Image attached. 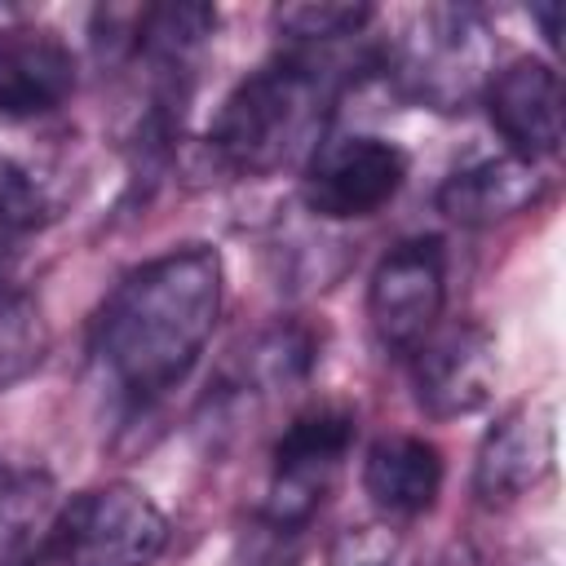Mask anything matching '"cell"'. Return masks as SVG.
I'll list each match as a JSON object with an SVG mask.
<instances>
[{"instance_id": "cell-1", "label": "cell", "mask_w": 566, "mask_h": 566, "mask_svg": "<svg viewBox=\"0 0 566 566\" xmlns=\"http://www.w3.org/2000/svg\"><path fill=\"white\" fill-rule=\"evenodd\" d=\"M226 301V265L212 243L168 248L128 270L93 323V354L133 402L177 389L208 349Z\"/></svg>"}, {"instance_id": "cell-2", "label": "cell", "mask_w": 566, "mask_h": 566, "mask_svg": "<svg viewBox=\"0 0 566 566\" xmlns=\"http://www.w3.org/2000/svg\"><path fill=\"white\" fill-rule=\"evenodd\" d=\"M336 66L340 62H332V53L283 49L265 66L248 71L212 115L208 150L217 164L243 177H261L310 159L345 80Z\"/></svg>"}, {"instance_id": "cell-3", "label": "cell", "mask_w": 566, "mask_h": 566, "mask_svg": "<svg viewBox=\"0 0 566 566\" xmlns=\"http://www.w3.org/2000/svg\"><path fill=\"white\" fill-rule=\"evenodd\" d=\"M53 566H155L168 548L164 509L133 482L80 491L44 535Z\"/></svg>"}, {"instance_id": "cell-4", "label": "cell", "mask_w": 566, "mask_h": 566, "mask_svg": "<svg viewBox=\"0 0 566 566\" xmlns=\"http://www.w3.org/2000/svg\"><path fill=\"white\" fill-rule=\"evenodd\" d=\"M354 447V416L345 407H310L292 416L270 455V491L261 504V526L301 535L323 509L345 455Z\"/></svg>"}, {"instance_id": "cell-5", "label": "cell", "mask_w": 566, "mask_h": 566, "mask_svg": "<svg viewBox=\"0 0 566 566\" xmlns=\"http://www.w3.org/2000/svg\"><path fill=\"white\" fill-rule=\"evenodd\" d=\"M407 181V155L376 133L323 137L301 168V199L318 221L376 217Z\"/></svg>"}, {"instance_id": "cell-6", "label": "cell", "mask_w": 566, "mask_h": 566, "mask_svg": "<svg viewBox=\"0 0 566 566\" xmlns=\"http://www.w3.org/2000/svg\"><path fill=\"white\" fill-rule=\"evenodd\" d=\"M447 305V248L438 234L394 243L367 279V323L389 354H416Z\"/></svg>"}, {"instance_id": "cell-7", "label": "cell", "mask_w": 566, "mask_h": 566, "mask_svg": "<svg viewBox=\"0 0 566 566\" xmlns=\"http://www.w3.org/2000/svg\"><path fill=\"white\" fill-rule=\"evenodd\" d=\"M394 62L411 97L433 111H455L491 80L486 27L469 9H429L420 27L398 44Z\"/></svg>"}, {"instance_id": "cell-8", "label": "cell", "mask_w": 566, "mask_h": 566, "mask_svg": "<svg viewBox=\"0 0 566 566\" xmlns=\"http://www.w3.org/2000/svg\"><path fill=\"white\" fill-rule=\"evenodd\" d=\"M495 336L482 323L433 327L411 354V398L429 420H460L495 394Z\"/></svg>"}, {"instance_id": "cell-9", "label": "cell", "mask_w": 566, "mask_h": 566, "mask_svg": "<svg viewBox=\"0 0 566 566\" xmlns=\"http://www.w3.org/2000/svg\"><path fill=\"white\" fill-rule=\"evenodd\" d=\"M491 128L504 137L509 155L539 164L562 150V80L544 57H513L491 71L482 88Z\"/></svg>"}, {"instance_id": "cell-10", "label": "cell", "mask_w": 566, "mask_h": 566, "mask_svg": "<svg viewBox=\"0 0 566 566\" xmlns=\"http://www.w3.org/2000/svg\"><path fill=\"white\" fill-rule=\"evenodd\" d=\"M557 455V429H553V407L544 402H522L509 407L478 447L473 460V495L482 504H513L526 491H535Z\"/></svg>"}, {"instance_id": "cell-11", "label": "cell", "mask_w": 566, "mask_h": 566, "mask_svg": "<svg viewBox=\"0 0 566 566\" xmlns=\"http://www.w3.org/2000/svg\"><path fill=\"white\" fill-rule=\"evenodd\" d=\"M75 53L40 27H4L0 31V119L27 124L53 115L75 93Z\"/></svg>"}, {"instance_id": "cell-12", "label": "cell", "mask_w": 566, "mask_h": 566, "mask_svg": "<svg viewBox=\"0 0 566 566\" xmlns=\"http://www.w3.org/2000/svg\"><path fill=\"white\" fill-rule=\"evenodd\" d=\"M539 195H544L539 164H526L517 155H486V159H473L447 172L433 199L447 221L482 230V226H500V221L531 212Z\"/></svg>"}, {"instance_id": "cell-13", "label": "cell", "mask_w": 566, "mask_h": 566, "mask_svg": "<svg viewBox=\"0 0 566 566\" xmlns=\"http://www.w3.org/2000/svg\"><path fill=\"white\" fill-rule=\"evenodd\" d=\"M442 451L420 433H385L363 455V491L385 517H420L442 495Z\"/></svg>"}, {"instance_id": "cell-14", "label": "cell", "mask_w": 566, "mask_h": 566, "mask_svg": "<svg viewBox=\"0 0 566 566\" xmlns=\"http://www.w3.org/2000/svg\"><path fill=\"white\" fill-rule=\"evenodd\" d=\"M53 332L31 292H0V394L35 376L49 358Z\"/></svg>"}, {"instance_id": "cell-15", "label": "cell", "mask_w": 566, "mask_h": 566, "mask_svg": "<svg viewBox=\"0 0 566 566\" xmlns=\"http://www.w3.org/2000/svg\"><path fill=\"white\" fill-rule=\"evenodd\" d=\"M314 332L301 327V323H279V327H265L248 354H243V371H239V389L256 385L252 394H270V389H287V385H301L314 367Z\"/></svg>"}, {"instance_id": "cell-16", "label": "cell", "mask_w": 566, "mask_h": 566, "mask_svg": "<svg viewBox=\"0 0 566 566\" xmlns=\"http://www.w3.org/2000/svg\"><path fill=\"white\" fill-rule=\"evenodd\" d=\"M49 478L35 469H13L0 460V566H13L27 557V544L49 509Z\"/></svg>"}, {"instance_id": "cell-17", "label": "cell", "mask_w": 566, "mask_h": 566, "mask_svg": "<svg viewBox=\"0 0 566 566\" xmlns=\"http://www.w3.org/2000/svg\"><path fill=\"white\" fill-rule=\"evenodd\" d=\"M274 22L287 35V49L332 53L336 44L363 35V27L371 22V9L367 4H287L274 13Z\"/></svg>"}, {"instance_id": "cell-18", "label": "cell", "mask_w": 566, "mask_h": 566, "mask_svg": "<svg viewBox=\"0 0 566 566\" xmlns=\"http://www.w3.org/2000/svg\"><path fill=\"white\" fill-rule=\"evenodd\" d=\"M402 539L389 522H349L332 535L323 566H398Z\"/></svg>"}, {"instance_id": "cell-19", "label": "cell", "mask_w": 566, "mask_h": 566, "mask_svg": "<svg viewBox=\"0 0 566 566\" xmlns=\"http://www.w3.org/2000/svg\"><path fill=\"white\" fill-rule=\"evenodd\" d=\"M557 13H562L557 4H535V9H531V18L544 22V40H548V44H557Z\"/></svg>"}, {"instance_id": "cell-20", "label": "cell", "mask_w": 566, "mask_h": 566, "mask_svg": "<svg viewBox=\"0 0 566 566\" xmlns=\"http://www.w3.org/2000/svg\"><path fill=\"white\" fill-rule=\"evenodd\" d=\"M13 22H18V18H13L9 9H0V31H4V27H13Z\"/></svg>"}]
</instances>
